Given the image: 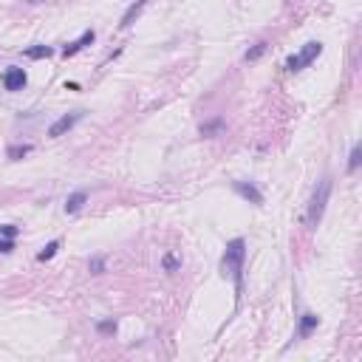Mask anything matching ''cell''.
Segmentation results:
<instances>
[{
    "label": "cell",
    "instance_id": "8",
    "mask_svg": "<svg viewBox=\"0 0 362 362\" xmlns=\"http://www.w3.org/2000/svg\"><path fill=\"white\" fill-rule=\"evenodd\" d=\"M317 326H320V317H317V314H312V312H308V314H303V317H300L297 337H300V340H305V337H308V334H312Z\"/></svg>",
    "mask_w": 362,
    "mask_h": 362
},
{
    "label": "cell",
    "instance_id": "11",
    "mask_svg": "<svg viewBox=\"0 0 362 362\" xmlns=\"http://www.w3.org/2000/svg\"><path fill=\"white\" fill-rule=\"evenodd\" d=\"M23 54H26L29 60H45V57L54 54V48H51V45H31V48H26Z\"/></svg>",
    "mask_w": 362,
    "mask_h": 362
},
{
    "label": "cell",
    "instance_id": "2",
    "mask_svg": "<svg viewBox=\"0 0 362 362\" xmlns=\"http://www.w3.org/2000/svg\"><path fill=\"white\" fill-rule=\"evenodd\" d=\"M328 195H331V176L323 178V181L317 184V190H314V195H312V204H308V215H305L308 227H317V224H320V218H323V213H326Z\"/></svg>",
    "mask_w": 362,
    "mask_h": 362
},
{
    "label": "cell",
    "instance_id": "3",
    "mask_svg": "<svg viewBox=\"0 0 362 362\" xmlns=\"http://www.w3.org/2000/svg\"><path fill=\"white\" fill-rule=\"evenodd\" d=\"M323 54V43H317V40H312V43H305L303 51L300 54H291L289 60H286V68L289 71H300V68H305V65H312L314 60Z\"/></svg>",
    "mask_w": 362,
    "mask_h": 362
},
{
    "label": "cell",
    "instance_id": "15",
    "mask_svg": "<svg viewBox=\"0 0 362 362\" xmlns=\"http://www.w3.org/2000/svg\"><path fill=\"white\" fill-rule=\"evenodd\" d=\"M266 48H269V43H257V45H252V48L246 51V63H255V60H261L263 54H266Z\"/></svg>",
    "mask_w": 362,
    "mask_h": 362
},
{
    "label": "cell",
    "instance_id": "20",
    "mask_svg": "<svg viewBox=\"0 0 362 362\" xmlns=\"http://www.w3.org/2000/svg\"><path fill=\"white\" fill-rule=\"evenodd\" d=\"M17 232H20V229H17L15 224H3V227H0V235H3V238H17Z\"/></svg>",
    "mask_w": 362,
    "mask_h": 362
},
{
    "label": "cell",
    "instance_id": "4",
    "mask_svg": "<svg viewBox=\"0 0 362 362\" xmlns=\"http://www.w3.org/2000/svg\"><path fill=\"white\" fill-rule=\"evenodd\" d=\"M26 82H29V77H26V71L23 68H17V65H12V68H6V74H3V88L6 91H23L26 88Z\"/></svg>",
    "mask_w": 362,
    "mask_h": 362
},
{
    "label": "cell",
    "instance_id": "19",
    "mask_svg": "<svg viewBox=\"0 0 362 362\" xmlns=\"http://www.w3.org/2000/svg\"><path fill=\"white\" fill-rule=\"evenodd\" d=\"M88 269H91V275H102L105 272V257H91V263H88Z\"/></svg>",
    "mask_w": 362,
    "mask_h": 362
},
{
    "label": "cell",
    "instance_id": "16",
    "mask_svg": "<svg viewBox=\"0 0 362 362\" xmlns=\"http://www.w3.org/2000/svg\"><path fill=\"white\" fill-rule=\"evenodd\" d=\"M359 162H362V147L354 144V147H351V156H348V173H354L356 167H359Z\"/></svg>",
    "mask_w": 362,
    "mask_h": 362
},
{
    "label": "cell",
    "instance_id": "6",
    "mask_svg": "<svg viewBox=\"0 0 362 362\" xmlns=\"http://www.w3.org/2000/svg\"><path fill=\"white\" fill-rule=\"evenodd\" d=\"M235 192H238V195H241V198H246L249 204H263V192L257 190L255 184H252V181H235Z\"/></svg>",
    "mask_w": 362,
    "mask_h": 362
},
{
    "label": "cell",
    "instance_id": "1",
    "mask_svg": "<svg viewBox=\"0 0 362 362\" xmlns=\"http://www.w3.org/2000/svg\"><path fill=\"white\" fill-rule=\"evenodd\" d=\"M243 261H246V241L232 238L227 243V249H224V266L235 277V305L241 303V291H243Z\"/></svg>",
    "mask_w": 362,
    "mask_h": 362
},
{
    "label": "cell",
    "instance_id": "10",
    "mask_svg": "<svg viewBox=\"0 0 362 362\" xmlns=\"http://www.w3.org/2000/svg\"><path fill=\"white\" fill-rule=\"evenodd\" d=\"M147 6V3H144V0H136L133 6L128 9V12H125V15H122V20H119V29H128V26H133V20L139 15H142V9Z\"/></svg>",
    "mask_w": 362,
    "mask_h": 362
},
{
    "label": "cell",
    "instance_id": "7",
    "mask_svg": "<svg viewBox=\"0 0 362 362\" xmlns=\"http://www.w3.org/2000/svg\"><path fill=\"white\" fill-rule=\"evenodd\" d=\"M93 40H96V31H93V29L82 31V37H79V40H74L71 45H65V48H63V57H74V54H79V51L85 48V45H91Z\"/></svg>",
    "mask_w": 362,
    "mask_h": 362
},
{
    "label": "cell",
    "instance_id": "9",
    "mask_svg": "<svg viewBox=\"0 0 362 362\" xmlns=\"http://www.w3.org/2000/svg\"><path fill=\"white\" fill-rule=\"evenodd\" d=\"M88 201V192H82V190H77V192H71L68 198H65V213L68 215H74V213H79L82 210V204Z\"/></svg>",
    "mask_w": 362,
    "mask_h": 362
},
{
    "label": "cell",
    "instance_id": "13",
    "mask_svg": "<svg viewBox=\"0 0 362 362\" xmlns=\"http://www.w3.org/2000/svg\"><path fill=\"white\" fill-rule=\"evenodd\" d=\"M31 153V144H12V147L6 150V156L12 159V162H20V159H26Z\"/></svg>",
    "mask_w": 362,
    "mask_h": 362
},
{
    "label": "cell",
    "instance_id": "22",
    "mask_svg": "<svg viewBox=\"0 0 362 362\" xmlns=\"http://www.w3.org/2000/svg\"><path fill=\"white\" fill-rule=\"evenodd\" d=\"M29 3H43V0H29Z\"/></svg>",
    "mask_w": 362,
    "mask_h": 362
},
{
    "label": "cell",
    "instance_id": "21",
    "mask_svg": "<svg viewBox=\"0 0 362 362\" xmlns=\"http://www.w3.org/2000/svg\"><path fill=\"white\" fill-rule=\"evenodd\" d=\"M12 249H15V238H3V241H0V252H3V255H9Z\"/></svg>",
    "mask_w": 362,
    "mask_h": 362
},
{
    "label": "cell",
    "instance_id": "14",
    "mask_svg": "<svg viewBox=\"0 0 362 362\" xmlns=\"http://www.w3.org/2000/svg\"><path fill=\"white\" fill-rule=\"evenodd\" d=\"M96 334H102V337H111V334H116V320H114V317L99 320V323H96Z\"/></svg>",
    "mask_w": 362,
    "mask_h": 362
},
{
    "label": "cell",
    "instance_id": "18",
    "mask_svg": "<svg viewBox=\"0 0 362 362\" xmlns=\"http://www.w3.org/2000/svg\"><path fill=\"white\" fill-rule=\"evenodd\" d=\"M162 266H164V272H176L178 266H181V261H178L176 255H170V252H167V255H164V261H162Z\"/></svg>",
    "mask_w": 362,
    "mask_h": 362
},
{
    "label": "cell",
    "instance_id": "12",
    "mask_svg": "<svg viewBox=\"0 0 362 362\" xmlns=\"http://www.w3.org/2000/svg\"><path fill=\"white\" fill-rule=\"evenodd\" d=\"M227 128V122L224 119H213V122H204V125H201V136H206V139H210V136H218L221 130Z\"/></svg>",
    "mask_w": 362,
    "mask_h": 362
},
{
    "label": "cell",
    "instance_id": "17",
    "mask_svg": "<svg viewBox=\"0 0 362 362\" xmlns=\"http://www.w3.org/2000/svg\"><path fill=\"white\" fill-rule=\"evenodd\" d=\"M57 249H60V241H51L48 246L43 249V252H40V255H37V261L40 263H45V261H51V257L57 255Z\"/></svg>",
    "mask_w": 362,
    "mask_h": 362
},
{
    "label": "cell",
    "instance_id": "5",
    "mask_svg": "<svg viewBox=\"0 0 362 362\" xmlns=\"http://www.w3.org/2000/svg\"><path fill=\"white\" fill-rule=\"evenodd\" d=\"M79 119H82V114H79V111H77V114H65V116H60V119L48 128V136H51V139H60V136L68 133V130H71Z\"/></svg>",
    "mask_w": 362,
    "mask_h": 362
}]
</instances>
